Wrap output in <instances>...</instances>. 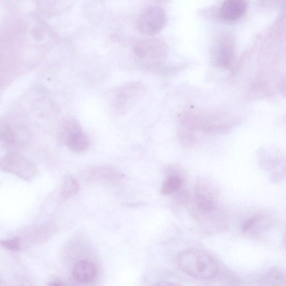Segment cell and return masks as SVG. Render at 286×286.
Masks as SVG:
<instances>
[{
    "label": "cell",
    "instance_id": "8992f818",
    "mask_svg": "<svg viewBox=\"0 0 286 286\" xmlns=\"http://www.w3.org/2000/svg\"><path fill=\"white\" fill-rule=\"evenodd\" d=\"M29 139V132L23 125L11 120H1L0 141L5 148L10 151H17L25 146Z\"/></svg>",
    "mask_w": 286,
    "mask_h": 286
},
{
    "label": "cell",
    "instance_id": "ac0fdd59",
    "mask_svg": "<svg viewBox=\"0 0 286 286\" xmlns=\"http://www.w3.org/2000/svg\"><path fill=\"white\" fill-rule=\"evenodd\" d=\"M284 244L285 246V247L286 248V231L285 232V235L284 236Z\"/></svg>",
    "mask_w": 286,
    "mask_h": 286
},
{
    "label": "cell",
    "instance_id": "5bb4252c",
    "mask_svg": "<svg viewBox=\"0 0 286 286\" xmlns=\"http://www.w3.org/2000/svg\"><path fill=\"white\" fill-rule=\"evenodd\" d=\"M89 176L90 178L97 180H108L118 176L117 173L113 169L101 167L91 169Z\"/></svg>",
    "mask_w": 286,
    "mask_h": 286
},
{
    "label": "cell",
    "instance_id": "8fae6325",
    "mask_svg": "<svg viewBox=\"0 0 286 286\" xmlns=\"http://www.w3.org/2000/svg\"><path fill=\"white\" fill-rule=\"evenodd\" d=\"M247 6L245 0H225L220 8V17L227 21L238 20L244 14Z\"/></svg>",
    "mask_w": 286,
    "mask_h": 286
},
{
    "label": "cell",
    "instance_id": "7a4b0ae2",
    "mask_svg": "<svg viewBox=\"0 0 286 286\" xmlns=\"http://www.w3.org/2000/svg\"><path fill=\"white\" fill-rule=\"evenodd\" d=\"M133 53L137 64L143 68H158L166 61L168 55L167 44L158 38L140 40L134 46Z\"/></svg>",
    "mask_w": 286,
    "mask_h": 286
},
{
    "label": "cell",
    "instance_id": "52a82bcc",
    "mask_svg": "<svg viewBox=\"0 0 286 286\" xmlns=\"http://www.w3.org/2000/svg\"><path fill=\"white\" fill-rule=\"evenodd\" d=\"M166 13L162 7L153 6L147 8L139 17L137 27L140 32L149 36L160 32L167 24Z\"/></svg>",
    "mask_w": 286,
    "mask_h": 286
},
{
    "label": "cell",
    "instance_id": "4fadbf2b",
    "mask_svg": "<svg viewBox=\"0 0 286 286\" xmlns=\"http://www.w3.org/2000/svg\"><path fill=\"white\" fill-rule=\"evenodd\" d=\"M79 185L75 179L70 176L65 177L63 183L61 195L63 199H69L78 193Z\"/></svg>",
    "mask_w": 286,
    "mask_h": 286
},
{
    "label": "cell",
    "instance_id": "6da1fadb",
    "mask_svg": "<svg viewBox=\"0 0 286 286\" xmlns=\"http://www.w3.org/2000/svg\"><path fill=\"white\" fill-rule=\"evenodd\" d=\"M178 266L186 274L197 279L209 280L217 274V262L203 250L190 249L179 254Z\"/></svg>",
    "mask_w": 286,
    "mask_h": 286
},
{
    "label": "cell",
    "instance_id": "5b68a950",
    "mask_svg": "<svg viewBox=\"0 0 286 286\" xmlns=\"http://www.w3.org/2000/svg\"><path fill=\"white\" fill-rule=\"evenodd\" d=\"M3 171L13 174L22 180L30 181L35 177L37 167L33 160L17 151H10L0 160Z\"/></svg>",
    "mask_w": 286,
    "mask_h": 286
},
{
    "label": "cell",
    "instance_id": "277c9868",
    "mask_svg": "<svg viewBox=\"0 0 286 286\" xmlns=\"http://www.w3.org/2000/svg\"><path fill=\"white\" fill-rule=\"evenodd\" d=\"M145 88L142 83L132 82L116 88L112 96V107L116 114L128 113L144 96Z\"/></svg>",
    "mask_w": 286,
    "mask_h": 286
},
{
    "label": "cell",
    "instance_id": "7c38bea8",
    "mask_svg": "<svg viewBox=\"0 0 286 286\" xmlns=\"http://www.w3.org/2000/svg\"><path fill=\"white\" fill-rule=\"evenodd\" d=\"M183 185V179L178 176L173 175L169 177L165 180L161 188V193L163 195H171L176 193Z\"/></svg>",
    "mask_w": 286,
    "mask_h": 286
},
{
    "label": "cell",
    "instance_id": "30bf717a",
    "mask_svg": "<svg viewBox=\"0 0 286 286\" xmlns=\"http://www.w3.org/2000/svg\"><path fill=\"white\" fill-rule=\"evenodd\" d=\"M97 273V268L95 263L89 261H82L74 266L72 275L77 283L86 284L95 280Z\"/></svg>",
    "mask_w": 286,
    "mask_h": 286
},
{
    "label": "cell",
    "instance_id": "ba28073f",
    "mask_svg": "<svg viewBox=\"0 0 286 286\" xmlns=\"http://www.w3.org/2000/svg\"><path fill=\"white\" fill-rule=\"evenodd\" d=\"M195 201L196 208L203 214H211L216 205V196L213 186L208 181H200L197 183Z\"/></svg>",
    "mask_w": 286,
    "mask_h": 286
},
{
    "label": "cell",
    "instance_id": "9a60e30c",
    "mask_svg": "<svg viewBox=\"0 0 286 286\" xmlns=\"http://www.w3.org/2000/svg\"><path fill=\"white\" fill-rule=\"evenodd\" d=\"M1 244L4 249L9 251L18 252L22 248L21 240L18 237L2 240Z\"/></svg>",
    "mask_w": 286,
    "mask_h": 286
},
{
    "label": "cell",
    "instance_id": "2e32d148",
    "mask_svg": "<svg viewBox=\"0 0 286 286\" xmlns=\"http://www.w3.org/2000/svg\"><path fill=\"white\" fill-rule=\"evenodd\" d=\"M263 281L271 283V285H279L280 283L285 281V277L278 271L272 272L266 276Z\"/></svg>",
    "mask_w": 286,
    "mask_h": 286
},
{
    "label": "cell",
    "instance_id": "9c48e42d",
    "mask_svg": "<svg viewBox=\"0 0 286 286\" xmlns=\"http://www.w3.org/2000/svg\"><path fill=\"white\" fill-rule=\"evenodd\" d=\"M233 54L231 40L222 37L218 40L213 48L212 57L214 65L221 67L229 66Z\"/></svg>",
    "mask_w": 286,
    "mask_h": 286
},
{
    "label": "cell",
    "instance_id": "e0dca14e",
    "mask_svg": "<svg viewBox=\"0 0 286 286\" xmlns=\"http://www.w3.org/2000/svg\"><path fill=\"white\" fill-rule=\"evenodd\" d=\"M48 285H52V286H64L66 285V284L63 283L62 281L60 280H55L51 282L50 283H49Z\"/></svg>",
    "mask_w": 286,
    "mask_h": 286
},
{
    "label": "cell",
    "instance_id": "3957f363",
    "mask_svg": "<svg viewBox=\"0 0 286 286\" xmlns=\"http://www.w3.org/2000/svg\"><path fill=\"white\" fill-rule=\"evenodd\" d=\"M58 138L63 144L74 153H83L89 146L88 137L84 132L81 125L72 117L63 120L58 132Z\"/></svg>",
    "mask_w": 286,
    "mask_h": 286
}]
</instances>
